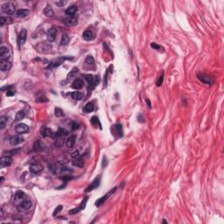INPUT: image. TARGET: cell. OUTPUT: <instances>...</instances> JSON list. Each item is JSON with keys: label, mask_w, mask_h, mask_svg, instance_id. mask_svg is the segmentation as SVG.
Listing matches in <instances>:
<instances>
[{"label": "cell", "mask_w": 224, "mask_h": 224, "mask_svg": "<svg viewBox=\"0 0 224 224\" xmlns=\"http://www.w3.org/2000/svg\"><path fill=\"white\" fill-rule=\"evenodd\" d=\"M11 67V63L9 61H0V69L1 71L5 72L10 70Z\"/></svg>", "instance_id": "cell-18"}, {"label": "cell", "mask_w": 224, "mask_h": 224, "mask_svg": "<svg viewBox=\"0 0 224 224\" xmlns=\"http://www.w3.org/2000/svg\"><path fill=\"white\" fill-rule=\"evenodd\" d=\"M82 37L85 40H91L94 39L95 37V35H94V32L90 30H87L83 32V35H82Z\"/></svg>", "instance_id": "cell-26"}, {"label": "cell", "mask_w": 224, "mask_h": 224, "mask_svg": "<svg viewBox=\"0 0 224 224\" xmlns=\"http://www.w3.org/2000/svg\"><path fill=\"white\" fill-rule=\"evenodd\" d=\"M78 68L77 67H74L71 71H70V73L67 75V81H71V80H73L76 75H77V74H78Z\"/></svg>", "instance_id": "cell-28"}, {"label": "cell", "mask_w": 224, "mask_h": 224, "mask_svg": "<svg viewBox=\"0 0 224 224\" xmlns=\"http://www.w3.org/2000/svg\"><path fill=\"white\" fill-rule=\"evenodd\" d=\"M79 127H80L79 124H77V123H75V122H73L72 124H71V129L73 130V131H75V130L79 129Z\"/></svg>", "instance_id": "cell-40"}, {"label": "cell", "mask_w": 224, "mask_h": 224, "mask_svg": "<svg viewBox=\"0 0 224 224\" xmlns=\"http://www.w3.org/2000/svg\"><path fill=\"white\" fill-rule=\"evenodd\" d=\"M26 110H19L17 114H16V116H15V122H19L21 121L22 119H24V117L26 116Z\"/></svg>", "instance_id": "cell-27"}, {"label": "cell", "mask_w": 224, "mask_h": 224, "mask_svg": "<svg viewBox=\"0 0 224 224\" xmlns=\"http://www.w3.org/2000/svg\"><path fill=\"white\" fill-rule=\"evenodd\" d=\"M85 80L89 82V91L92 90L96 88V86L99 83V75L93 76L92 75H85Z\"/></svg>", "instance_id": "cell-1"}, {"label": "cell", "mask_w": 224, "mask_h": 224, "mask_svg": "<svg viewBox=\"0 0 224 224\" xmlns=\"http://www.w3.org/2000/svg\"><path fill=\"white\" fill-rule=\"evenodd\" d=\"M8 123V117L6 116H2L1 117H0V128H1V130H4L6 126Z\"/></svg>", "instance_id": "cell-29"}, {"label": "cell", "mask_w": 224, "mask_h": 224, "mask_svg": "<svg viewBox=\"0 0 224 224\" xmlns=\"http://www.w3.org/2000/svg\"><path fill=\"white\" fill-rule=\"evenodd\" d=\"M75 140H76V137H75V135L70 136V137L67 139V141H66L67 146L68 148L74 147V145H75Z\"/></svg>", "instance_id": "cell-24"}, {"label": "cell", "mask_w": 224, "mask_h": 224, "mask_svg": "<svg viewBox=\"0 0 224 224\" xmlns=\"http://www.w3.org/2000/svg\"><path fill=\"white\" fill-rule=\"evenodd\" d=\"M61 209H62V206H61V205L58 206V207L55 208V210H54V214H53V215H56L59 213V212H61Z\"/></svg>", "instance_id": "cell-41"}, {"label": "cell", "mask_w": 224, "mask_h": 224, "mask_svg": "<svg viewBox=\"0 0 224 224\" xmlns=\"http://www.w3.org/2000/svg\"><path fill=\"white\" fill-rule=\"evenodd\" d=\"M26 37H27V32L26 29H22L21 32H19V36H18V46L19 48H20L21 46L25 44L26 40Z\"/></svg>", "instance_id": "cell-4"}, {"label": "cell", "mask_w": 224, "mask_h": 224, "mask_svg": "<svg viewBox=\"0 0 224 224\" xmlns=\"http://www.w3.org/2000/svg\"><path fill=\"white\" fill-rule=\"evenodd\" d=\"M83 85H84V82L83 81H82L81 79H75L73 82V85L72 87L75 89H81L83 88Z\"/></svg>", "instance_id": "cell-23"}, {"label": "cell", "mask_w": 224, "mask_h": 224, "mask_svg": "<svg viewBox=\"0 0 224 224\" xmlns=\"http://www.w3.org/2000/svg\"><path fill=\"white\" fill-rule=\"evenodd\" d=\"M63 23L67 26H75L77 25V23H78V20L75 17H69L67 16V18H65L63 19Z\"/></svg>", "instance_id": "cell-10"}, {"label": "cell", "mask_w": 224, "mask_h": 224, "mask_svg": "<svg viewBox=\"0 0 224 224\" xmlns=\"http://www.w3.org/2000/svg\"><path fill=\"white\" fill-rule=\"evenodd\" d=\"M29 131V127L25 124H18L15 126V131L19 134H24Z\"/></svg>", "instance_id": "cell-11"}, {"label": "cell", "mask_w": 224, "mask_h": 224, "mask_svg": "<svg viewBox=\"0 0 224 224\" xmlns=\"http://www.w3.org/2000/svg\"><path fill=\"white\" fill-rule=\"evenodd\" d=\"M116 187H114L113 189L111 190V191H110L106 195H104L103 197H102V198H100L99 200H97L96 202V206H101L102 203H104L106 200H107L110 197V195H112L115 192H116Z\"/></svg>", "instance_id": "cell-8"}, {"label": "cell", "mask_w": 224, "mask_h": 224, "mask_svg": "<svg viewBox=\"0 0 224 224\" xmlns=\"http://www.w3.org/2000/svg\"><path fill=\"white\" fill-rule=\"evenodd\" d=\"M70 39H69V36L67 34H63V36L61 38V46H66L68 44Z\"/></svg>", "instance_id": "cell-33"}, {"label": "cell", "mask_w": 224, "mask_h": 224, "mask_svg": "<svg viewBox=\"0 0 224 224\" xmlns=\"http://www.w3.org/2000/svg\"><path fill=\"white\" fill-rule=\"evenodd\" d=\"M163 81H164V73H162V75L159 76V79H158V81H157V86H158V87H160V86L162 85Z\"/></svg>", "instance_id": "cell-38"}, {"label": "cell", "mask_w": 224, "mask_h": 224, "mask_svg": "<svg viewBox=\"0 0 224 224\" xmlns=\"http://www.w3.org/2000/svg\"><path fill=\"white\" fill-rule=\"evenodd\" d=\"M163 223H167V221L166 220H163Z\"/></svg>", "instance_id": "cell-44"}, {"label": "cell", "mask_w": 224, "mask_h": 224, "mask_svg": "<svg viewBox=\"0 0 224 224\" xmlns=\"http://www.w3.org/2000/svg\"><path fill=\"white\" fill-rule=\"evenodd\" d=\"M77 11H78V7H77L76 5H72V6L68 7V8L66 10L65 13H66L67 16H69V17H74L75 14L76 13Z\"/></svg>", "instance_id": "cell-21"}, {"label": "cell", "mask_w": 224, "mask_h": 224, "mask_svg": "<svg viewBox=\"0 0 224 224\" xmlns=\"http://www.w3.org/2000/svg\"><path fill=\"white\" fill-rule=\"evenodd\" d=\"M90 122H91V124L93 125H95V126H98V124L101 126V124H99V120H98V118L96 116H93L91 118V120H90Z\"/></svg>", "instance_id": "cell-36"}, {"label": "cell", "mask_w": 224, "mask_h": 224, "mask_svg": "<svg viewBox=\"0 0 224 224\" xmlns=\"http://www.w3.org/2000/svg\"><path fill=\"white\" fill-rule=\"evenodd\" d=\"M44 14L48 18H53L54 16V11L50 5H48L44 9Z\"/></svg>", "instance_id": "cell-22"}, {"label": "cell", "mask_w": 224, "mask_h": 224, "mask_svg": "<svg viewBox=\"0 0 224 224\" xmlns=\"http://www.w3.org/2000/svg\"><path fill=\"white\" fill-rule=\"evenodd\" d=\"M54 114H55V116H56L57 117L62 116L64 115V113H63L62 110H61V109H60V108H55V110H54Z\"/></svg>", "instance_id": "cell-35"}, {"label": "cell", "mask_w": 224, "mask_h": 224, "mask_svg": "<svg viewBox=\"0 0 224 224\" xmlns=\"http://www.w3.org/2000/svg\"><path fill=\"white\" fill-rule=\"evenodd\" d=\"M72 57H67V56H63V57H59L57 59H55L54 61H53L51 62V67H58L60 65H61L65 61L67 60H72Z\"/></svg>", "instance_id": "cell-6"}, {"label": "cell", "mask_w": 224, "mask_h": 224, "mask_svg": "<svg viewBox=\"0 0 224 224\" xmlns=\"http://www.w3.org/2000/svg\"><path fill=\"white\" fill-rule=\"evenodd\" d=\"M25 198H26L25 193L22 192V191H19L14 194V202L16 203L19 204L23 202V200H25Z\"/></svg>", "instance_id": "cell-14"}, {"label": "cell", "mask_w": 224, "mask_h": 224, "mask_svg": "<svg viewBox=\"0 0 224 224\" xmlns=\"http://www.w3.org/2000/svg\"><path fill=\"white\" fill-rule=\"evenodd\" d=\"M11 57V52L7 46H1L0 48V61H8Z\"/></svg>", "instance_id": "cell-3"}, {"label": "cell", "mask_w": 224, "mask_h": 224, "mask_svg": "<svg viewBox=\"0 0 224 224\" xmlns=\"http://www.w3.org/2000/svg\"><path fill=\"white\" fill-rule=\"evenodd\" d=\"M66 4H67V1H65V0H61V1L55 2V5H56L58 7H63Z\"/></svg>", "instance_id": "cell-39"}, {"label": "cell", "mask_w": 224, "mask_h": 224, "mask_svg": "<svg viewBox=\"0 0 224 224\" xmlns=\"http://www.w3.org/2000/svg\"><path fill=\"white\" fill-rule=\"evenodd\" d=\"M56 35H57V30L55 27H51L48 32H46V38H48V40L49 42H53L54 41L55 38H56Z\"/></svg>", "instance_id": "cell-12"}, {"label": "cell", "mask_w": 224, "mask_h": 224, "mask_svg": "<svg viewBox=\"0 0 224 224\" xmlns=\"http://www.w3.org/2000/svg\"><path fill=\"white\" fill-rule=\"evenodd\" d=\"M29 13H30V11L27 9H19L17 11L16 16L19 19H23V18L27 17L29 15Z\"/></svg>", "instance_id": "cell-20"}, {"label": "cell", "mask_w": 224, "mask_h": 224, "mask_svg": "<svg viewBox=\"0 0 224 224\" xmlns=\"http://www.w3.org/2000/svg\"><path fill=\"white\" fill-rule=\"evenodd\" d=\"M94 110V104L92 102H88L83 108V111L85 113H90Z\"/></svg>", "instance_id": "cell-31"}, {"label": "cell", "mask_w": 224, "mask_h": 224, "mask_svg": "<svg viewBox=\"0 0 224 224\" xmlns=\"http://www.w3.org/2000/svg\"><path fill=\"white\" fill-rule=\"evenodd\" d=\"M31 207H32V202H31V200H23L21 203H19L18 205L17 208H18V210L19 212H23V211L28 210Z\"/></svg>", "instance_id": "cell-9"}, {"label": "cell", "mask_w": 224, "mask_h": 224, "mask_svg": "<svg viewBox=\"0 0 224 224\" xmlns=\"http://www.w3.org/2000/svg\"><path fill=\"white\" fill-rule=\"evenodd\" d=\"M79 158H81V155H80V153H79V151L76 150V151H75L72 154H71V159H73L74 160L75 159H79Z\"/></svg>", "instance_id": "cell-37"}, {"label": "cell", "mask_w": 224, "mask_h": 224, "mask_svg": "<svg viewBox=\"0 0 224 224\" xmlns=\"http://www.w3.org/2000/svg\"><path fill=\"white\" fill-rule=\"evenodd\" d=\"M40 133H41V135L43 136V137H55V135H56V133L55 132H54L53 131H52V129H50V128H48V127H46V126H43L41 129H40Z\"/></svg>", "instance_id": "cell-5"}, {"label": "cell", "mask_w": 224, "mask_h": 224, "mask_svg": "<svg viewBox=\"0 0 224 224\" xmlns=\"http://www.w3.org/2000/svg\"><path fill=\"white\" fill-rule=\"evenodd\" d=\"M73 165H74L75 167H77L81 168V167H84V161L82 160L81 158H79V159H75V160L73 161Z\"/></svg>", "instance_id": "cell-32"}, {"label": "cell", "mask_w": 224, "mask_h": 224, "mask_svg": "<svg viewBox=\"0 0 224 224\" xmlns=\"http://www.w3.org/2000/svg\"><path fill=\"white\" fill-rule=\"evenodd\" d=\"M100 180H101V177H96V178L94 180V181L92 182L91 185H89L88 187H87V189H86V192H90L92 191L93 189H95V188H96L99 185H100Z\"/></svg>", "instance_id": "cell-15"}, {"label": "cell", "mask_w": 224, "mask_h": 224, "mask_svg": "<svg viewBox=\"0 0 224 224\" xmlns=\"http://www.w3.org/2000/svg\"><path fill=\"white\" fill-rule=\"evenodd\" d=\"M11 164H13V158L11 157L5 156V157H2L1 159H0V166H1V167H10Z\"/></svg>", "instance_id": "cell-13"}, {"label": "cell", "mask_w": 224, "mask_h": 224, "mask_svg": "<svg viewBox=\"0 0 224 224\" xmlns=\"http://www.w3.org/2000/svg\"><path fill=\"white\" fill-rule=\"evenodd\" d=\"M1 10L4 13H5L7 15H13L14 13L16 14V13H17L15 5L11 3H5V4L2 5Z\"/></svg>", "instance_id": "cell-2"}, {"label": "cell", "mask_w": 224, "mask_h": 224, "mask_svg": "<svg viewBox=\"0 0 224 224\" xmlns=\"http://www.w3.org/2000/svg\"><path fill=\"white\" fill-rule=\"evenodd\" d=\"M24 142V137L21 136V134H19V135H16V136H13L10 138V144L11 145H18L21 143Z\"/></svg>", "instance_id": "cell-7"}, {"label": "cell", "mask_w": 224, "mask_h": 224, "mask_svg": "<svg viewBox=\"0 0 224 224\" xmlns=\"http://www.w3.org/2000/svg\"><path fill=\"white\" fill-rule=\"evenodd\" d=\"M13 23V19L10 16H2L0 18V25H1V26L5 25H11Z\"/></svg>", "instance_id": "cell-16"}, {"label": "cell", "mask_w": 224, "mask_h": 224, "mask_svg": "<svg viewBox=\"0 0 224 224\" xmlns=\"http://www.w3.org/2000/svg\"><path fill=\"white\" fill-rule=\"evenodd\" d=\"M45 147L46 145L41 140H37L33 145V150L36 151H42L45 150Z\"/></svg>", "instance_id": "cell-19"}, {"label": "cell", "mask_w": 224, "mask_h": 224, "mask_svg": "<svg viewBox=\"0 0 224 224\" xmlns=\"http://www.w3.org/2000/svg\"><path fill=\"white\" fill-rule=\"evenodd\" d=\"M151 46L152 48L157 49V50L160 49V46H159V45H157V44H155V43H151Z\"/></svg>", "instance_id": "cell-42"}, {"label": "cell", "mask_w": 224, "mask_h": 224, "mask_svg": "<svg viewBox=\"0 0 224 224\" xmlns=\"http://www.w3.org/2000/svg\"><path fill=\"white\" fill-rule=\"evenodd\" d=\"M85 63L89 66H91L95 63V60H94V57L91 56V55H89L87 58H86V61H85Z\"/></svg>", "instance_id": "cell-34"}, {"label": "cell", "mask_w": 224, "mask_h": 224, "mask_svg": "<svg viewBox=\"0 0 224 224\" xmlns=\"http://www.w3.org/2000/svg\"><path fill=\"white\" fill-rule=\"evenodd\" d=\"M198 78H199L200 81H203L204 83H208V84H210V83H213V82H214L213 80H211V77L206 76L205 75H202V74H199V75H198Z\"/></svg>", "instance_id": "cell-25"}, {"label": "cell", "mask_w": 224, "mask_h": 224, "mask_svg": "<svg viewBox=\"0 0 224 224\" xmlns=\"http://www.w3.org/2000/svg\"><path fill=\"white\" fill-rule=\"evenodd\" d=\"M71 96L74 100L75 101H80L82 99V94L80 91H75L73 93H71Z\"/></svg>", "instance_id": "cell-30"}, {"label": "cell", "mask_w": 224, "mask_h": 224, "mask_svg": "<svg viewBox=\"0 0 224 224\" xmlns=\"http://www.w3.org/2000/svg\"><path fill=\"white\" fill-rule=\"evenodd\" d=\"M146 102L148 103V106H149V107L151 108V102H150V100H149V99H146Z\"/></svg>", "instance_id": "cell-43"}, {"label": "cell", "mask_w": 224, "mask_h": 224, "mask_svg": "<svg viewBox=\"0 0 224 224\" xmlns=\"http://www.w3.org/2000/svg\"><path fill=\"white\" fill-rule=\"evenodd\" d=\"M43 171V167L39 164H34L30 167V172L34 174H39Z\"/></svg>", "instance_id": "cell-17"}]
</instances>
